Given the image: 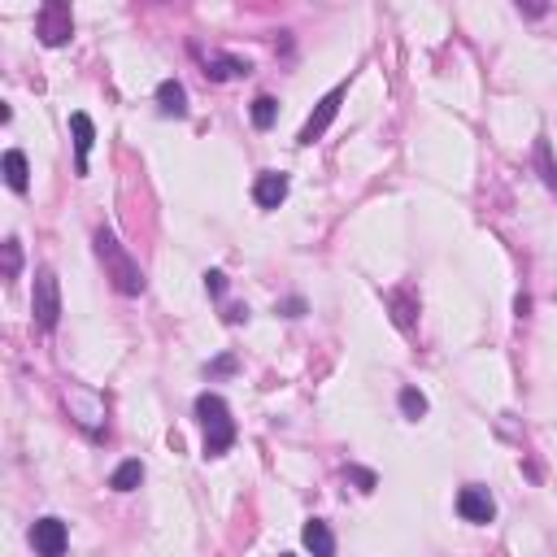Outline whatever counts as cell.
<instances>
[{
  "instance_id": "21",
  "label": "cell",
  "mask_w": 557,
  "mask_h": 557,
  "mask_svg": "<svg viewBox=\"0 0 557 557\" xmlns=\"http://www.w3.org/2000/svg\"><path fill=\"white\" fill-rule=\"evenodd\" d=\"M283 309H288V318H301V309H305V301H301V297H292V301L283 305Z\"/></svg>"
},
{
  "instance_id": "2",
  "label": "cell",
  "mask_w": 557,
  "mask_h": 557,
  "mask_svg": "<svg viewBox=\"0 0 557 557\" xmlns=\"http://www.w3.org/2000/svg\"><path fill=\"white\" fill-rule=\"evenodd\" d=\"M197 418H201V431H205V457H222L231 445H236V418L227 401L218 392H201L197 397Z\"/></svg>"
},
{
  "instance_id": "7",
  "label": "cell",
  "mask_w": 557,
  "mask_h": 557,
  "mask_svg": "<svg viewBox=\"0 0 557 557\" xmlns=\"http://www.w3.org/2000/svg\"><path fill=\"white\" fill-rule=\"evenodd\" d=\"M31 545H35V553L40 557H66V545H70V531H66V522L61 518H40L35 527H31Z\"/></svg>"
},
{
  "instance_id": "22",
  "label": "cell",
  "mask_w": 557,
  "mask_h": 557,
  "mask_svg": "<svg viewBox=\"0 0 557 557\" xmlns=\"http://www.w3.org/2000/svg\"><path fill=\"white\" fill-rule=\"evenodd\" d=\"M279 557H292V553H279Z\"/></svg>"
},
{
  "instance_id": "8",
  "label": "cell",
  "mask_w": 557,
  "mask_h": 557,
  "mask_svg": "<svg viewBox=\"0 0 557 557\" xmlns=\"http://www.w3.org/2000/svg\"><path fill=\"white\" fill-rule=\"evenodd\" d=\"M253 201L261 209H279V205L288 201V174H279V170H261L253 183Z\"/></svg>"
},
{
  "instance_id": "5",
  "label": "cell",
  "mask_w": 557,
  "mask_h": 557,
  "mask_svg": "<svg viewBox=\"0 0 557 557\" xmlns=\"http://www.w3.org/2000/svg\"><path fill=\"white\" fill-rule=\"evenodd\" d=\"M40 40L57 49V44H66L70 40V31H74V18H70V4H61V0H49L44 9H40Z\"/></svg>"
},
{
  "instance_id": "12",
  "label": "cell",
  "mask_w": 557,
  "mask_h": 557,
  "mask_svg": "<svg viewBox=\"0 0 557 557\" xmlns=\"http://www.w3.org/2000/svg\"><path fill=\"white\" fill-rule=\"evenodd\" d=\"M157 104H161L166 118H183V113H188V92H183V83H179V79H166V83L157 88Z\"/></svg>"
},
{
  "instance_id": "3",
  "label": "cell",
  "mask_w": 557,
  "mask_h": 557,
  "mask_svg": "<svg viewBox=\"0 0 557 557\" xmlns=\"http://www.w3.org/2000/svg\"><path fill=\"white\" fill-rule=\"evenodd\" d=\"M344 97H349V79H344V83H336V88H331V92L318 101V109L309 113V122H305L301 135H297V144H313V140H322V131L336 122V113H340Z\"/></svg>"
},
{
  "instance_id": "11",
  "label": "cell",
  "mask_w": 557,
  "mask_h": 557,
  "mask_svg": "<svg viewBox=\"0 0 557 557\" xmlns=\"http://www.w3.org/2000/svg\"><path fill=\"white\" fill-rule=\"evenodd\" d=\"M70 127H74V152H79V174H88V152L97 144V127L88 113H70Z\"/></svg>"
},
{
  "instance_id": "1",
  "label": "cell",
  "mask_w": 557,
  "mask_h": 557,
  "mask_svg": "<svg viewBox=\"0 0 557 557\" xmlns=\"http://www.w3.org/2000/svg\"><path fill=\"white\" fill-rule=\"evenodd\" d=\"M97 257L104 261V275H109V283L122 292V297H140L144 292V270H140V261L127 253L122 244H118V236L113 231H97Z\"/></svg>"
},
{
  "instance_id": "6",
  "label": "cell",
  "mask_w": 557,
  "mask_h": 557,
  "mask_svg": "<svg viewBox=\"0 0 557 557\" xmlns=\"http://www.w3.org/2000/svg\"><path fill=\"white\" fill-rule=\"evenodd\" d=\"M457 514H461L466 522L484 527V522H492V518H497V501H492V492H488V488L470 484V488H461V492H457Z\"/></svg>"
},
{
  "instance_id": "15",
  "label": "cell",
  "mask_w": 557,
  "mask_h": 557,
  "mask_svg": "<svg viewBox=\"0 0 557 557\" xmlns=\"http://www.w3.org/2000/svg\"><path fill=\"white\" fill-rule=\"evenodd\" d=\"M275 113H279V101H275V97H257L253 101V127L257 131H270V127H275Z\"/></svg>"
},
{
  "instance_id": "14",
  "label": "cell",
  "mask_w": 557,
  "mask_h": 557,
  "mask_svg": "<svg viewBox=\"0 0 557 557\" xmlns=\"http://www.w3.org/2000/svg\"><path fill=\"white\" fill-rule=\"evenodd\" d=\"M140 484H144V461H135V457L122 461V466L109 475V488H113V492H135Z\"/></svg>"
},
{
  "instance_id": "13",
  "label": "cell",
  "mask_w": 557,
  "mask_h": 557,
  "mask_svg": "<svg viewBox=\"0 0 557 557\" xmlns=\"http://www.w3.org/2000/svg\"><path fill=\"white\" fill-rule=\"evenodd\" d=\"M4 183L13 188V192H27L31 188V170H27V152L9 149L4 152Z\"/></svg>"
},
{
  "instance_id": "9",
  "label": "cell",
  "mask_w": 557,
  "mask_h": 557,
  "mask_svg": "<svg viewBox=\"0 0 557 557\" xmlns=\"http://www.w3.org/2000/svg\"><path fill=\"white\" fill-rule=\"evenodd\" d=\"M253 66L244 61V57H227V52H209L205 57V74L213 79V83H222V79H244Z\"/></svg>"
},
{
  "instance_id": "19",
  "label": "cell",
  "mask_w": 557,
  "mask_h": 557,
  "mask_svg": "<svg viewBox=\"0 0 557 557\" xmlns=\"http://www.w3.org/2000/svg\"><path fill=\"white\" fill-rule=\"evenodd\" d=\"M205 288H209V297H227V275H222V270H209V275H205Z\"/></svg>"
},
{
  "instance_id": "17",
  "label": "cell",
  "mask_w": 557,
  "mask_h": 557,
  "mask_svg": "<svg viewBox=\"0 0 557 557\" xmlns=\"http://www.w3.org/2000/svg\"><path fill=\"white\" fill-rule=\"evenodd\" d=\"M401 414H406V418H414V422H418V418L427 414V397H422L418 388H401Z\"/></svg>"
},
{
  "instance_id": "16",
  "label": "cell",
  "mask_w": 557,
  "mask_h": 557,
  "mask_svg": "<svg viewBox=\"0 0 557 557\" xmlns=\"http://www.w3.org/2000/svg\"><path fill=\"white\" fill-rule=\"evenodd\" d=\"M536 166H540V179L557 192V166H553V157H549V140H545V135L536 140Z\"/></svg>"
},
{
  "instance_id": "10",
  "label": "cell",
  "mask_w": 557,
  "mask_h": 557,
  "mask_svg": "<svg viewBox=\"0 0 557 557\" xmlns=\"http://www.w3.org/2000/svg\"><path fill=\"white\" fill-rule=\"evenodd\" d=\"M301 540L313 557H336V536H331V527H327L322 518H309V522H305Z\"/></svg>"
},
{
  "instance_id": "4",
  "label": "cell",
  "mask_w": 557,
  "mask_h": 557,
  "mask_svg": "<svg viewBox=\"0 0 557 557\" xmlns=\"http://www.w3.org/2000/svg\"><path fill=\"white\" fill-rule=\"evenodd\" d=\"M35 322H40V331H52L57 327V318H61V288H57V275L52 270H40L35 275Z\"/></svg>"
},
{
  "instance_id": "20",
  "label": "cell",
  "mask_w": 557,
  "mask_h": 557,
  "mask_svg": "<svg viewBox=\"0 0 557 557\" xmlns=\"http://www.w3.org/2000/svg\"><path fill=\"white\" fill-rule=\"evenodd\" d=\"M349 479L361 484V492H375V475L370 470H361V466H349Z\"/></svg>"
},
{
  "instance_id": "18",
  "label": "cell",
  "mask_w": 557,
  "mask_h": 557,
  "mask_svg": "<svg viewBox=\"0 0 557 557\" xmlns=\"http://www.w3.org/2000/svg\"><path fill=\"white\" fill-rule=\"evenodd\" d=\"M18 270H22V244L4 240V279H18Z\"/></svg>"
}]
</instances>
